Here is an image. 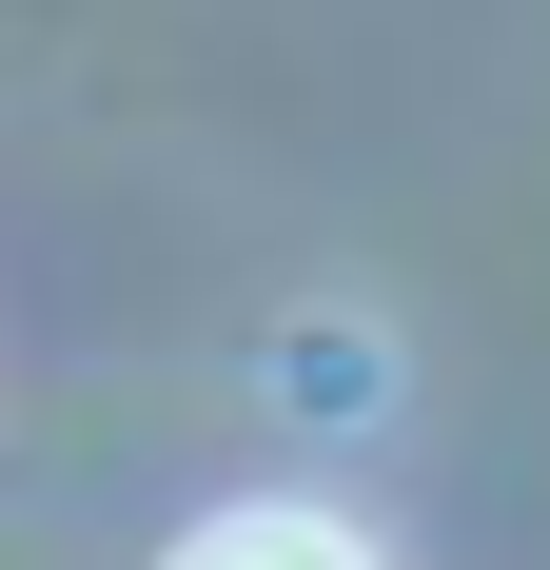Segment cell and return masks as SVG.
<instances>
[{"instance_id": "obj_1", "label": "cell", "mask_w": 550, "mask_h": 570, "mask_svg": "<svg viewBox=\"0 0 550 570\" xmlns=\"http://www.w3.org/2000/svg\"><path fill=\"white\" fill-rule=\"evenodd\" d=\"M158 570H374V531H334V512H295V492H236V512H197Z\"/></svg>"}]
</instances>
